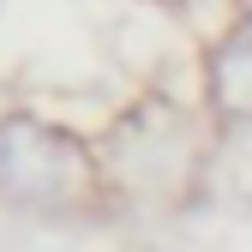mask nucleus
I'll return each mask as SVG.
<instances>
[{
    "instance_id": "1",
    "label": "nucleus",
    "mask_w": 252,
    "mask_h": 252,
    "mask_svg": "<svg viewBox=\"0 0 252 252\" xmlns=\"http://www.w3.org/2000/svg\"><path fill=\"white\" fill-rule=\"evenodd\" d=\"M102 198V162L72 126L12 108L0 114V204L24 216H84Z\"/></svg>"
},
{
    "instance_id": "2",
    "label": "nucleus",
    "mask_w": 252,
    "mask_h": 252,
    "mask_svg": "<svg viewBox=\"0 0 252 252\" xmlns=\"http://www.w3.org/2000/svg\"><path fill=\"white\" fill-rule=\"evenodd\" d=\"M204 108L216 126H252V18L204 54Z\"/></svg>"
}]
</instances>
